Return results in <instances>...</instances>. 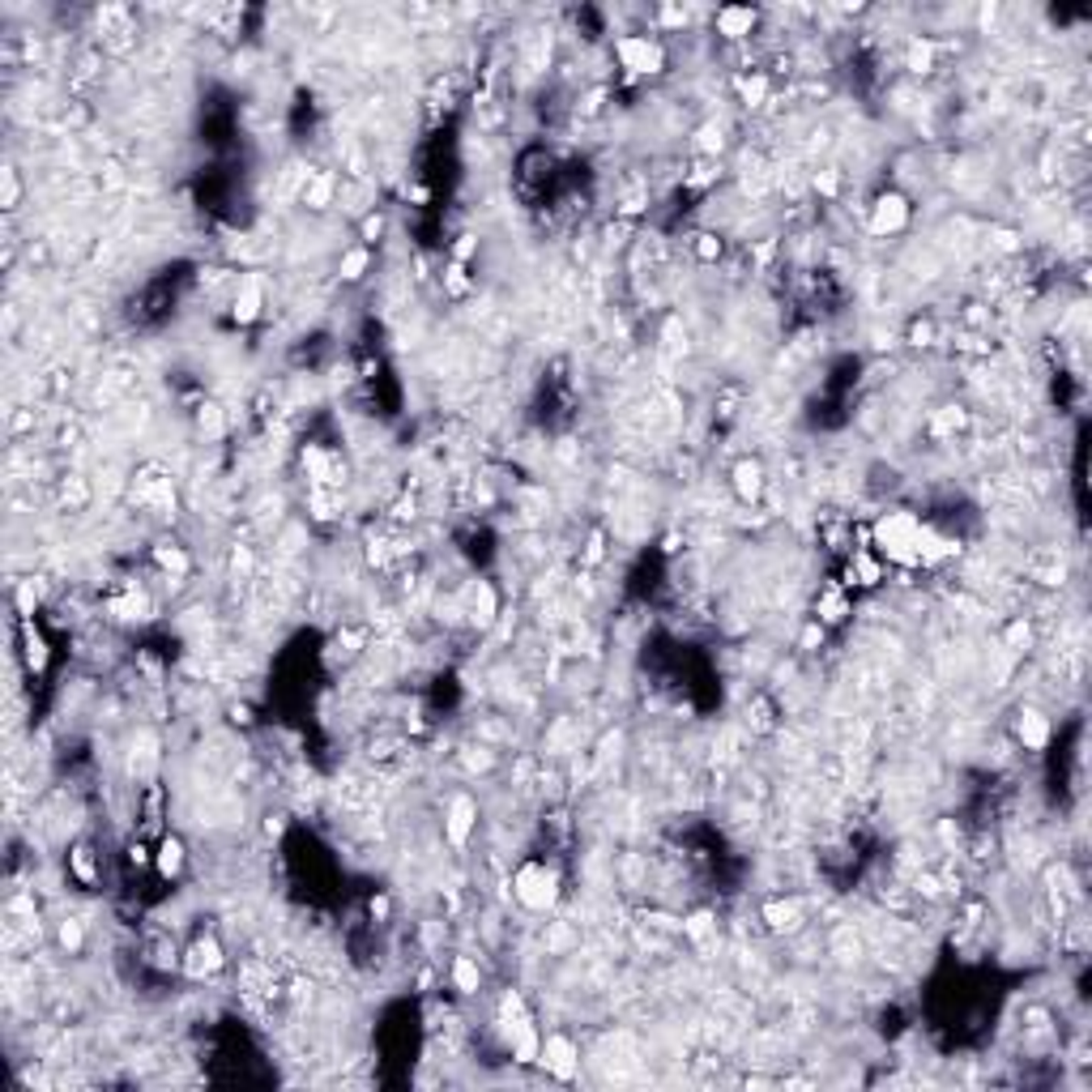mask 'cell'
Masks as SVG:
<instances>
[{
  "instance_id": "6da1fadb",
  "label": "cell",
  "mask_w": 1092,
  "mask_h": 1092,
  "mask_svg": "<svg viewBox=\"0 0 1092 1092\" xmlns=\"http://www.w3.org/2000/svg\"><path fill=\"white\" fill-rule=\"evenodd\" d=\"M615 56L628 73H640V77H653L666 69V48H661L653 35H623L615 43Z\"/></svg>"
},
{
  "instance_id": "7a4b0ae2",
  "label": "cell",
  "mask_w": 1092,
  "mask_h": 1092,
  "mask_svg": "<svg viewBox=\"0 0 1092 1092\" xmlns=\"http://www.w3.org/2000/svg\"><path fill=\"white\" fill-rule=\"evenodd\" d=\"M555 870H546L542 862H530V867L517 870V879H512V892H517V901L530 909H551L555 905Z\"/></svg>"
},
{
  "instance_id": "3957f363",
  "label": "cell",
  "mask_w": 1092,
  "mask_h": 1092,
  "mask_svg": "<svg viewBox=\"0 0 1092 1092\" xmlns=\"http://www.w3.org/2000/svg\"><path fill=\"white\" fill-rule=\"evenodd\" d=\"M905 223H909V205H905V197L888 192V197H879L875 205H870V231H875V235H896V231H901Z\"/></svg>"
},
{
  "instance_id": "277c9868",
  "label": "cell",
  "mask_w": 1092,
  "mask_h": 1092,
  "mask_svg": "<svg viewBox=\"0 0 1092 1092\" xmlns=\"http://www.w3.org/2000/svg\"><path fill=\"white\" fill-rule=\"evenodd\" d=\"M478 824V803H474L470 794H457L453 803H448V815H444V836L453 845H465V836H470V828Z\"/></svg>"
},
{
  "instance_id": "5b68a950",
  "label": "cell",
  "mask_w": 1092,
  "mask_h": 1092,
  "mask_svg": "<svg viewBox=\"0 0 1092 1092\" xmlns=\"http://www.w3.org/2000/svg\"><path fill=\"white\" fill-rule=\"evenodd\" d=\"M261 303H265V282L257 278V273H248V278H239V290H235V303H231V311H235L239 324H252L257 316H261Z\"/></svg>"
},
{
  "instance_id": "8992f818",
  "label": "cell",
  "mask_w": 1092,
  "mask_h": 1092,
  "mask_svg": "<svg viewBox=\"0 0 1092 1092\" xmlns=\"http://www.w3.org/2000/svg\"><path fill=\"white\" fill-rule=\"evenodd\" d=\"M542 1063H546V1071H555L559 1080H572L576 1076V1045L568 1042V1037H546L542 1042Z\"/></svg>"
},
{
  "instance_id": "52a82bcc",
  "label": "cell",
  "mask_w": 1092,
  "mask_h": 1092,
  "mask_svg": "<svg viewBox=\"0 0 1092 1092\" xmlns=\"http://www.w3.org/2000/svg\"><path fill=\"white\" fill-rule=\"evenodd\" d=\"M223 968V947L213 939H197L188 947V960H184V973L188 977H205V973H218Z\"/></svg>"
},
{
  "instance_id": "ba28073f",
  "label": "cell",
  "mask_w": 1092,
  "mask_h": 1092,
  "mask_svg": "<svg viewBox=\"0 0 1092 1092\" xmlns=\"http://www.w3.org/2000/svg\"><path fill=\"white\" fill-rule=\"evenodd\" d=\"M713 30L726 38H747L751 30H756V9H717V17H713Z\"/></svg>"
},
{
  "instance_id": "9c48e42d",
  "label": "cell",
  "mask_w": 1092,
  "mask_h": 1092,
  "mask_svg": "<svg viewBox=\"0 0 1092 1092\" xmlns=\"http://www.w3.org/2000/svg\"><path fill=\"white\" fill-rule=\"evenodd\" d=\"M154 870H158V875H162L167 883L180 879V870H184V841H180V836H162V841H158V854H154Z\"/></svg>"
},
{
  "instance_id": "30bf717a",
  "label": "cell",
  "mask_w": 1092,
  "mask_h": 1092,
  "mask_svg": "<svg viewBox=\"0 0 1092 1092\" xmlns=\"http://www.w3.org/2000/svg\"><path fill=\"white\" fill-rule=\"evenodd\" d=\"M734 491H738L743 504H756L759 491H764V465H759V461H743V465L734 470Z\"/></svg>"
},
{
  "instance_id": "8fae6325",
  "label": "cell",
  "mask_w": 1092,
  "mask_h": 1092,
  "mask_svg": "<svg viewBox=\"0 0 1092 1092\" xmlns=\"http://www.w3.org/2000/svg\"><path fill=\"white\" fill-rule=\"evenodd\" d=\"M764 922H769L772 931H798L803 926V905L798 901H769L764 905Z\"/></svg>"
},
{
  "instance_id": "7c38bea8",
  "label": "cell",
  "mask_w": 1092,
  "mask_h": 1092,
  "mask_svg": "<svg viewBox=\"0 0 1092 1092\" xmlns=\"http://www.w3.org/2000/svg\"><path fill=\"white\" fill-rule=\"evenodd\" d=\"M1016 734H1020V743L1029 747V751H1042L1045 743H1050V721L1042 717V713H1020V726H1016Z\"/></svg>"
},
{
  "instance_id": "4fadbf2b",
  "label": "cell",
  "mask_w": 1092,
  "mask_h": 1092,
  "mask_svg": "<svg viewBox=\"0 0 1092 1092\" xmlns=\"http://www.w3.org/2000/svg\"><path fill=\"white\" fill-rule=\"evenodd\" d=\"M453 990L457 994H478L483 990V968L474 956H457L453 960Z\"/></svg>"
},
{
  "instance_id": "5bb4252c",
  "label": "cell",
  "mask_w": 1092,
  "mask_h": 1092,
  "mask_svg": "<svg viewBox=\"0 0 1092 1092\" xmlns=\"http://www.w3.org/2000/svg\"><path fill=\"white\" fill-rule=\"evenodd\" d=\"M372 265V248H350L342 261H337V273L346 278V282H359L363 278V269Z\"/></svg>"
},
{
  "instance_id": "9a60e30c",
  "label": "cell",
  "mask_w": 1092,
  "mask_h": 1092,
  "mask_svg": "<svg viewBox=\"0 0 1092 1092\" xmlns=\"http://www.w3.org/2000/svg\"><path fill=\"white\" fill-rule=\"evenodd\" d=\"M69 867H73L77 883H94L99 875H94V854H90V845H73V854H69Z\"/></svg>"
},
{
  "instance_id": "2e32d148",
  "label": "cell",
  "mask_w": 1092,
  "mask_h": 1092,
  "mask_svg": "<svg viewBox=\"0 0 1092 1092\" xmlns=\"http://www.w3.org/2000/svg\"><path fill=\"white\" fill-rule=\"evenodd\" d=\"M329 197H333V180H329V175H316V180L303 188V201H308L311 210H324V205H329Z\"/></svg>"
},
{
  "instance_id": "e0dca14e",
  "label": "cell",
  "mask_w": 1092,
  "mask_h": 1092,
  "mask_svg": "<svg viewBox=\"0 0 1092 1092\" xmlns=\"http://www.w3.org/2000/svg\"><path fill=\"white\" fill-rule=\"evenodd\" d=\"M931 64H934V43L913 38V43H909V69H913V73H926Z\"/></svg>"
},
{
  "instance_id": "ac0fdd59",
  "label": "cell",
  "mask_w": 1092,
  "mask_h": 1092,
  "mask_svg": "<svg viewBox=\"0 0 1092 1092\" xmlns=\"http://www.w3.org/2000/svg\"><path fill=\"white\" fill-rule=\"evenodd\" d=\"M82 944H86V931H82V922L64 918V922H60V947H64L69 956H77V952H82Z\"/></svg>"
},
{
  "instance_id": "d6986e66",
  "label": "cell",
  "mask_w": 1092,
  "mask_h": 1092,
  "mask_svg": "<svg viewBox=\"0 0 1092 1092\" xmlns=\"http://www.w3.org/2000/svg\"><path fill=\"white\" fill-rule=\"evenodd\" d=\"M380 235H385V213H367L363 218V248H372Z\"/></svg>"
},
{
  "instance_id": "ffe728a7",
  "label": "cell",
  "mask_w": 1092,
  "mask_h": 1092,
  "mask_svg": "<svg viewBox=\"0 0 1092 1092\" xmlns=\"http://www.w3.org/2000/svg\"><path fill=\"white\" fill-rule=\"evenodd\" d=\"M5 210H17V175H13V167L5 171Z\"/></svg>"
}]
</instances>
